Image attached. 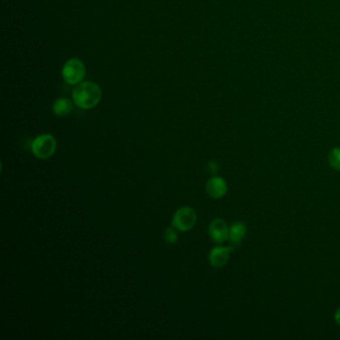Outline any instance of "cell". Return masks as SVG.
Masks as SVG:
<instances>
[{"mask_svg":"<svg viewBox=\"0 0 340 340\" xmlns=\"http://www.w3.org/2000/svg\"><path fill=\"white\" fill-rule=\"evenodd\" d=\"M234 251V249L229 246V247H214L210 250L208 254V262L209 264L216 269L224 267L231 257V253Z\"/></svg>","mask_w":340,"mask_h":340,"instance_id":"obj_6","label":"cell"},{"mask_svg":"<svg viewBox=\"0 0 340 340\" xmlns=\"http://www.w3.org/2000/svg\"><path fill=\"white\" fill-rule=\"evenodd\" d=\"M86 68L79 58H71L62 68V77L69 85H78L85 77Z\"/></svg>","mask_w":340,"mask_h":340,"instance_id":"obj_4","label":"cell"},{"mask_svg":"<svg viewBox=\"0 0 340 340\" xmlns=\"http://www.w3.org/2000/svg\"><path fill=\"white\" fill-rule=\"evenodd\" d=\"M197 221V213L191 206H183L179 208L172 219V225L180 232L191 231Z\"/></svg>","mask_w":340,"mask_h":340,"instance_id":"obj_3","label":"cell"},{"mask_svg":"<svg viewBox=\"0 0 340 340\" xmlns=\"http://www.w3.org/2000/svg\"><path fill=\"white\" fill-rule=\"evenodd\" d=\"M334 319H335L336 323L340 325V307L336 311H335V313H334Z\"/></svg>","mask_w":340,"mask_h":340,"instance_id":"obj_13","label":"cell"},{"mask_svg":"<svg viewBox=\"0 0 340 340\" xmlns=\"http://www.w3.org/2000/svg\"><path fill=\"white\" fill-rule=\"evenodd\" d=\"M208 235L215 244H223L229 241L230 228L226 222L219 217L212 219L208 225Z\"/></svg>","mask_w":340,"mask_h":340,"instance_id":"obj_5","label":"cell"},{"mask_svg":"<svg viewBox=\"0 0 340 340\" xmlns=\"http://www.w3.org/2000/svg\"><path fill=\"white\" fill-rule=\"evenodd\" d=\"M73 109L72 101L68 98L60 97L56 99L52 104V111L58 117L67 116Z\"/></svg>","mask_w":340,"mask_h":340,"instance_id":"obj_9","label":"cell"},{"mask_svg":"<svg viewBox=\"0 0 340 340\" xmlns=\"http://www.w3.org/2000/svg\"><path fill=\"white\" fill-rule=\"evenodd\" d=\"M205 191L212 199H220L228 192V184L221 177L213 176L205 184Z\"/></svg>","mask_w":340,"mask_h":340,"instance_id":"obj_7","label":"cell"},{"mask_svg":"<svg viewBox=\"0 0 340 340\" xmlns=\"http://www.w3.org/2000/svg\"><path fill=\"white\" fill-rule=\"evenodd\" d=\"M57 149L56 139L51 134H42L36 137L32 144L31 150L34 156L41 160L49 159L53 156Z\"/></svg>","mask_w":340,"mask_h":340,"instance_id":"obj_2","label":"cell"},{"mask_svg":"<svg viewBox=\"0 0 340 340\" xmlns=\"http://www.w3.org/2000/svg\"><path fill=\"white\" fill-rule=\"evenodd\" d=\"M102 98L99 85L94 82L85 81L79 83L72 91V99L79 108L88 110L96 107Z\"/></svg>","mask_w":340,"mask_h":340,"instance_id":"obj_1","label":"cell"},{"mask_svg":"<svg viewBox=\"0 0 340 340\" xmlns=\"http://www.w3.org/2000/svg\"><path fill=\"white\" fill-rule=\"evenodd\" d=\"M164 237H165V241L166 243L170 244V245H174L178 242V233L177 231L175 230V228H168L166 229L165 231V234H164Z\"/></svg>","mask_w":340,"mask_h":340,"instance_id":"obj_11","label":"cell"},{"mask_svg":"<svg viewBox=\"0 0 340 340\" xmlns=\"http://www.w3.org/2000/svg\"><path fill=\"white\" fill-rule=\"evenodd\" d=\"M328 162L333 169L340 171V148H334L330 151Z\"/></svg>","mask_w":340,"mask_h":340,"instance_id":"obj_10","label":"cell"},{"mask_svg":"<svg viewBox=\"0 0 340 340\" xmlns=\"http://www.w3.org/2000/svg\"><path fill=\"white\" fill-rule=\"evenodd\" d=\"M248 233L247 225L243 221H236L230 226L229 242L230 246L235 250L240 247Z\"/></svg>","mask_w":340,"mask_h":340,"instance_id":"obj_8","label":"cell"},{"mask_svg":"<svg viewBox=\"0 0 340 340\" xmlns=\"http://www.w3.org/2000/svg\"><path fill=\"white\" fill-rule=\"evenodd\" d=\"M207 169H208L210 174H216L219 167H218V164L215 161H209L208 164H207Z\"/></svg>","mask_w":340,"mask_h":340,"instance_id":"obj_12","label":"cell"}]
</instances>
